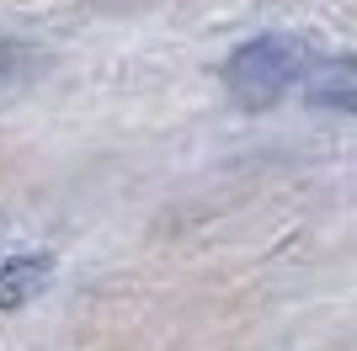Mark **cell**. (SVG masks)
Listing matches in <instances>:
<instances>
[{
    "instance_id": "1",
    "label": "cell",
    "mask_w": 357,
    "mask_h": 351,
    "mask_svg": "<svg viewBox=\"0 0 357 351\" xmlns=\"http://www.w3.org/2000/svg\"><path fill=\"white\" fill-rule=\"evenodd\" d=\"M304 70H310V48L288 32H267V38H251L224 58V91L245 112H267L304 80Z\"/></svg>"
},
{
    "instance_id": "3",
    "label": "cell",
    "mask_w": 357,
    "mask_h": 351,
    "mask_svg": "<svg viewBox=\"0 0 357 351\" xmlns=\"http://www.w3.org/2000/svg\"><path fill=\"white\" fill-rule=\"evenodd\" d=\"M54 277V256H11L0 266V309H22Z\"/></svg>"
},
{
    "instance_id": "2",
    "label": "cell",
    "mask_w": 357,
    "mask_h": 351,
    "mask_svg": "<svg viewBox=\"0 0 357 351\" xmlns=\"http://www.w3.org/2000/svg\"><path fill=\"white\" fill-rule=\"evenodd\" d=\"M304 96H310V107H326V112H357V54L310 64Z\"/></svg>"
}]
</instances>
